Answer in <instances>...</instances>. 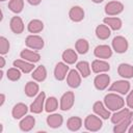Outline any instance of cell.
<instances>
[{"mask_svg":"<svg viewBox=\"0 0 133 133\" xmlns=\"http://www.w3.org/2000/svg\"><path fill=\"white\" fill-rule=\"evenodd\" d=\"M112 99H113V101H111L108 97H106V103H107V105L110 106L111 109H117L118 107L122 106L123 102H122V99L121 98L115 97V96H112Z\"/></svg>","mask_w":133,"mask_h":133,"instance_id":"6da1fadb","label":"cell"},{"mask_svg":"<svg viewBox=\"0 0 133 133\" xmlns=\"http://www.w3.org/2000/svg\"><path fill=\"white\" fill-rule=\"evenodd\" d=\"M113 46H114V48L116 49L117 52H124V51H126V48H127L126 41L123 39L122 37L114 38V41H113Z\"/></svg>","mask_w":133,"mask_h":133,"instance_id":"7a4b0ae2","label":"cell"},{"mask_svg":"<svg viewBox=\"0 0 133 133\" xmlns=\"http://www.w3.org/2000/svg\"><path fill=\"white\" fill-rule=\"evenodd\" d=\"M44 98H45V95L42 92V94L38 96V98L35 100V102L31 104V110H32V111H34V112H39V111L42 110Z\"/></svg>","mask_w":133,"mask_h":133,"instance_id":"3957f363","label":"cell"},{"mask_svg":"<svg viewBox=\"0 0 133 133\" xmlns=\"http://www.w3.org/2000/svg\"><path fill=\"white\" fill-rule=\"evenodd\" d=\"M86 127L88 129H94V130L98 129L99 127H101V122L94 116H89L86 121Z\"/></svg>","mask_w":133,"mask_h":133,"instance_id":"277c9868","label":"cell"},{"mask_svg":"<svg viewBox=\"0 0 133 133\" xmlns=\"http://www.w3.org/2000/svg\"><path fill=\"white\" fill-rule=\"evenodd\" d=\"M111 54V51L108 47L106 46H102V47H98L96 49V55L98 56H102V57H108L110 56Z\"/></svg>","mask_w":133,"mask_h":133,"instance_id":"5b68a950","label":"cell"},{"mask_svg":"<svg viewBox=\"0 0 133 133\" xmlns=\"http://www.w3.org/2000/svg\"><path fill=\"white\" fill-rule=\"evenodd\" d=\"M108 81H109V77H107L105 75H101V76L97 77V79H96V85H97L98 88H104L107 85Z\"/></svg>","mask_w":133,"mask_h":133,"instance_id":"8992f818","label":"cell"},{"mask_svg":"<svg viewBox=\"0 0 133 133\" xmlns=\"http://www.w3.org/2000/svg\"><path fill=\"white\" fill-rule=\"evenodd\" d=\"M11 28L17 33H19V32L22 31L23 26H22V22H21V20L19 18H14L11 20Z\"/></svg>","mask_w":133,"mask_h":133,"instance_id":"52a82bcc","label":"cell"},{"mask_svg":"<svg viewBox=\"0 0 133 133\" xmlns=\"http://www.w3.org/2000/svg\"><path fill=\"white\" fill-rule=\"evenodd\" d=\"M68 70V66L63 65L62 63H58L57 64V68H56V71H55V74H56V78L58 79H62L64 77V74Z\"/></svg>","mask_w":133,"mask_h":133,"instance_id":"ba28073f","label":"cell"},{"mask_svg":"<svg viewBox=\"0 0 133 133\" xmlns=\"http://www.w3.org/2000/svg\"><path fill=\"white\" fill-rule=\"evenodd\" d=\"M79 82H80V79H79L77 73L75 71H72L70 74V77H69V84L71 86H78Z\"/></svg>","mask_w":133,"mask_h":133,"instance_id":"9c48e42d","label":"cell"},{"mask_svg":"<svg viewBox=\"0 0 133 133\" xmlns=\"http://www.w3.org/2000/svg\"><path fill=\"white\" fill-rule=\"evenodd\" d=\"M128 88H129L128 82H123V81H121V82H115V84L111 87V89H117V90H119V91L123 92V94H125Z\"/></svg>","mask_w":133,"mask_h":133,"instance_id":"30bf717a","label":"cell"},{"mask_svg":"<svg viewBox=\"0 0 133 133\" xmlns=\"http://www.w3.org/2000/svg\"><path fill=\"white\" fill-rule=\"evenodd\" d=\"M26 106H24V105H22V104H19V105H17L16 107H15V109H14V116L16 117V118H19V117H21L25 112H26Z\"/></svg>","mask_w":133,"mask_h":133,"instance_id":"8fae6325","label":"cell"},{"mask_svg":"<svg viewBox=\"0 0 133 133\" xmlns=\"http://www.w3.org/2000/svg\"><path fill=\"white\" fill-rule=\"evenodd\" d=\"M119 72H121L122 76H125V77H131L133 74L132 68H130V65H127V64H122Z\"/></svg>","mask_w":133,"mask_h":133,"instance_id":"7c38bea8","label":"cell"},{"mask_svg":"<svg viewBox=\"0 0 133 133\" xmlns=\"http://www.w3.org/2000/svg\"><path fill=\"white\" fill-rule=\"evenodd\" d=\"M34 124V119L31 116H28L27 118H25L22 123H21V128L23 130H29Z\"/></svg>","mask_w":133,"mask_h":133,"instance_id":"4fadbf2b","label":"cell"},{"mask_svg":"<svg viewBox=\"0 0 133 133\" xmlns=\"http://www.w3.org/2000/svg\"><path fill=\"white\" fill-rule=\"evenodd\" d=\"M61 116L60 115H52V116H50L49 118H48V122H49V124L52 126V127H57V126H60V124H61Z\"/></svg>","mask_w":133,"mask_h":133,"instance_id":"5bb4252c","label":"cell"},{"mask_svg":"<svg viewBox=\"0 0 133 133\" xmlns=\"http://www.w3.org/2000/svg\"><path fill=\"white\" fill-rule=\"evenodd\" d=\"M22 57L23 58H26V59H29V60H33V61H37L39 59V56L35 53H31L29 51H24L22 52Z\"/></svg>","mask_w":133,"mask_h":133,"instance_id":"9a60e30c","label":"cell"},{"mask_svg":"<svg viewBox=\"0 0 133 133\" xmlns=\"http://www.w3.org/2000/svg\"><path fill=\"white\" fill-rule=\"evenodd\" d=\"M63 58H64V60H66L68 62H74V61L76 60L77 56H76V54H75L72 50H68L66 52H64Z\"/></svg>","mask_w":133,"mask_h":133,"instance_id":"2e32d148","label":"cell"},{"mask_svg":"<svg viewBox=\"0 0 133 133\" xmlns=\"http://www.w3.org/2000/svg\"><path fill=\"white\" fill-rule=\"evenodd\" d=\"M14 64H15L16 66H19V68H21V69H22L24 72H26V73H27V72H29V71H30V70L33 68L31 64H28V63H26V62L24 63L23 61H20V60H17V61H15V62H14Z\"/></svg>","mask_w":133,"mask_h":133,"instance_id":"e0dca14e","label":"cell"},{"mask_svg":"<svg viewBox=\"0 0 133 133\" xmlns=\"http://www.w3.org/2000/svg\"><path fill=\"white\" fill-rule=\"evenodd\" d=\"M36 43H42V44H43V41H42L39 37H37V36H30V37L27 38V44H28L29 46L35 47V48H39V46L36 45Z\"/></svg>","mask_w":133,"mask_h":133,"instance_id":"ac0fdd59","label":"cell"},{"mask_svg":"<svg viewBox=\"0 0 133 133\" xmlns=\"http://www.w3.org/2000/svg\"><path fill=\"white\" fill-rule=\"evenodd\" d=\"M45 75H46V72H45V69L43 68V66H39L37 70H36V72L32 75L35 79H37V80H43L44 78H45Z\"/></svg>","mask_w":133,"mask_h":133,"instance_id":"d6986e66","label":"cell"},{"mask_svg":"<svg viewBox=\"0 0 133 133\" xmlns=\"http://www.w3.org/2000/svg\"><path fill=\"white\" fill-rule=\"evenodd\" d=\"M11 10L14 11H20L22 8V0H12V2L9 4Z\"/></svg>","mask_w":133,"mask_h":133,"instance_id":"ffe728a7","label":"cell"},{"mask_svg":"<svg viewBox=\"0 0 133 133\" xmlns=\"http://www.w3.org/2000/svg\"><path fill=\"white\" fill-rule=\"evenodd\" d=\"M109 69V65L104 63V62H100V61H96L94 63V71L98 72V71H103V70H107Z\"/></svg>","mask_w":133,"mask_h":133,"instance_id":"44dd1931","label":"cell"},{"mask_svg":"<svg viewBox=\"0 0 133 133\" xmlns=\"http://www.w3.org/2000/svg\"><path fill=\"white\" fill-rule=\"evenodd\" d=\"M78 69L81 71V73L83 74L84 77H86L88 75V64L86 62H79L78 63Z\"/></svg>","mask_w":133,"mask_h":133,"instance_id":"7402d4cb","label":"cell"},{"mask_svg":"<svg viewBox=\"0 0 133 133\" xmlns=\"http://www.w3.org/2000/svg\"><path fill=\"white\" fill-rule=\"evenodd\" d=\"M36 90H37V86H36L35 84L29 82V84H28L27 87H26V92H27V95H28V96H33V95L36 92Z\"/></svg>","mask_w":133,"mask_h":133,"instance_id":"603a6c76","label":"cell"},{"mask_svg":"<svg viewBox=\"0 0 133 133\" xmlns=\"http://www.w3.org/2000/svg\"><path fill=\"white\" fill-rule=\"evenodd\" d=\"M95 109H96V111H97L98 113H101V114L103 115V117L106 118V117L109 116V112H107V111H105V110L103 109V106H102L101 103H97L96 106H95Z\"/></svg>","mask_w":133,"mask_h":133,"instance_id":"cb8c5ba5","label":"cell"},{"mask_svg":"<svg viewBox=\"0 0 133 133\" xmlns=\"http://www.w3.org/2000/svg\"><path fill=\"white\" fill-rule=\"evenodd\" d=\"M7 77L11 80H16V79H19L20 78V72L15 70V69H11L7 72Z\"/></svg>","mask_w":133,"mask_h":133,"instance_id":"d4e9b609","label":"cell"},{"mask_svg":"<svg viewBox=\"0 0 133 133\" xmlns=\"http://www.w3.org/2000/svg\"><path fill=\"white\" fill-rule=\"evenodd\" d=\"M42 28H43V25H42L39 22H37V21L31 22L30 25H29V30H30V31H38V30L42 29Z\"/></svg>","mask_w":133,"mask_h":133,"instance_id":"484cf974","label":"cell"},{"mask_svg":"<svg viewBox=\"0 0 133 133\" xmlns=\"http://www.w3.org/2000/svg\"><path fill=\"white\" fill-rule=\"evenodd\" d=\"M69 127L73 130H77L80 127V119L79 118H72L69 122Z\"/></svg>","mask_w":133,"mask_h":133,"instance_id":"4316f807","label":"cell"},{"mask_svg":"<svg viewBox=\"0 0 133 133\" xmlns=\"http://www.w3.org/2000/svg\"><path fill=\"white\" fill-rule=\"evenodd\" d=\"M98 35L100 37H102V38H105V37H107L109 35V30L106 29L105 27L101 26V27L98 28Z\"/></svg>","mask_w":133,"mask_h":133,"instance_id":"83f0119b","label":"cell"},{"mask_svg":"<svg viewBox=\"0 0 133 133\" xmlns=\"http://www.w3.org/2000/svg\"><path fill=\"white\" fill-rule=\"evenodd\" d=\"M55 108H56V101H55V99H54V98L49 99V101H48V103H47V110H48V111H52V110H54Z\"/></svg>","mask_w":133,"mask_h":133,"instance_id":"f1b7e54d","label":"cell"},{"mask_svg":"<svg viewBox=\"0 0 133 133\" xmlns=\"http://www.w3.org/2000/svg\"><path fill=\"white\" fill-rule=\"evenodd\" d=\"M107 23H110L111 24V26L114 28V29H116V28H119V25H121V23H119V21L117 20V19H107V20H105Z\"/></svg>","mask_w":133,"mask_h":133,"instance_id":"f546056e","label":"cell"},{"mask_svg":"<svg viewBox=\"0 0 133 133\" xmlns=\"http://www.w3.org/2000/svg\"><path fill=\"white\" fill-rule=\"evenodd\" d=\"M1 53H5L8 50V43L4 37H1Z\"/></svg>","mask_w":133,"mask_h":133,"instance_id":"4dcf8cb0","label":"cell"},{"mask_svg":"<svg viewBox=\"0 0 133 133\" xmlns=\"http://www.w3.org/2000/svg\"><path fill=\"white\" fill-rule=\"evenodd\" d=\"M128 113V111H123L122 113H118V114H115L114 115V117L112 118V121L115 123V122H118L119 119H122V118H124V115H126Z\"/></svg>","mask_w":133,"mask_h":133,"instance_id":"1f68e13d","label":"cell"},{"mask_svg":"<svg viewBox=\"0 0 133 133\" xmlns=\"http://www.w3.org/2000/svg\"><path fill=\"white\" fill-rule=\"evenodd\" d=\"M128 103H129L130 107H133V91H132V94L128 98Z\"/></svg>","mask_w":133,"mask_h":133,"instance_id":"d6a6232c","label":"cell"},{"mask_svg":"<svg viewBox=\"0 0 133 133\" xmlns=\"http://www.w3.org/2000/svg\"><path fill=\"white\" fill-rule=\"evenodd\" d=\"M31 3H33V4H36V3H38L39 2V0H29Z\"/></svg>","mask_w":133,"mask_h":133,"instance_id":"836d02e7","label":"cell"},{"mask_svg":"<svg viewBox=\"0 0 133 133\" xmlns=\"http://www.w3.org/2000/svg\"><path fill=\"white\" fill-rule=\"evenodd\" d=\"M130 132H133V128H131V129H130Z\"/></svg>","mask_w":133,"mask_h":133,"instance_id":"e575fe53","label":"cell"},{"mask_svg":"<svg viewBox=\"0 0 133 133\" xmlns=\"http://www.w3.org/2000/svg\"><path fill=\"white\" fill-rule=\"evenodd\" d=\"M94 1H96V2H99V1H102V0H94Z\"/></svg>","mask_w":133,"mask_h":133,"instance_id":"d590c367","label":"cell"},{"mask_svg":"<svg viewBox=\"0 0 133 133\" xmlns=\"http://www.w3.org/2000/svg\"><path fill=\"white\" fill-rule=\"evenodd\" d=\"M2 1H3V0H2Z\"/></svg>","mask_w":133,"mask_h":133,"instance_id":"8d00e7d4","label":"cell"}]
</instances>
